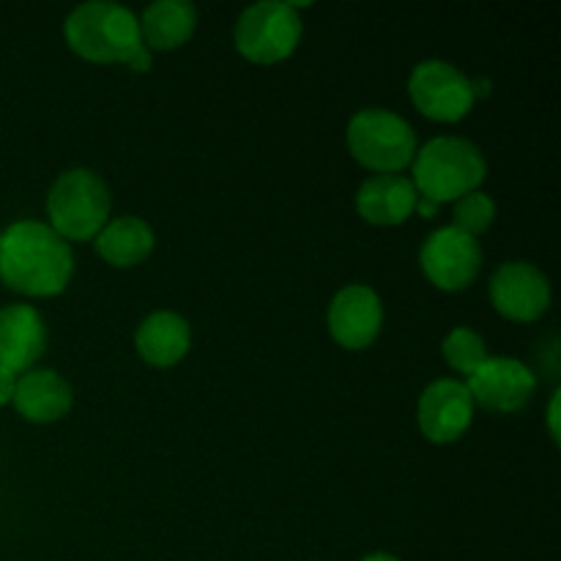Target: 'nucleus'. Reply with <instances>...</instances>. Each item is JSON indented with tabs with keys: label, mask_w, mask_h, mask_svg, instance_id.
<instances>
[{
	"label": "nucleus",
	"mask_w": 561,
	"mask_h": 561,
	"mask_svg": "<svg viewBox=\"0 0 561 561\" xmlns=\"http://www.w3.org/2000/svg\"><path fill=\"white\" fill-rule=\"evenodd\" d=\"M75 272L69 241L60 239L49 225L36 219L11 222L0 233V279L25 296L64 294Z\"/></svg>",
	"instance_id": "f257e3e1"
},
{
	"label": "nucleus",
	"mask_w": 561,
	"mask_h": 561,
	"mask_svg": "<svg viewBox=\"0 0 561 561\" xmlns=\"http://www.w3.org/2000/svg\"><path fill=\"white\" fill-rule=\"evenodd\" d=\"M66 42L91 64H124L131 71L151 69V49L140 36V22L113 0H91L66 16Z\"/></svg>",
	"instance_id": "f03ea898"
},
{
	"label": "nucleus",
	"mask_w": 561,
	"mask_h": 561,
	"mask_svg": "<svg viewBox=\"0 0 561 561\" xmlns=\"http://www.w3.org/2000/svg\"><path fill=\"white\" fill-rule=\"evenodd\" d=\"M485 173L488 164L482 151L463 137H433L411 162V181L420 197L436 201L438 206L480 190Z\"/></svg>",
	"instance_id": "7ed1b4c3"
},
{
	"label": "nucleus",
	"mask_w": 561,
	"mask_h": 561,
	"mask_svg": "<svg viewBox=\"0 0 561 561\" xmlns=\"http://www.w3.org/2000/svg\"><path fill=\"white\" fill-rule=\"evenodd\" d=\"M110 190L93 170L75 168L58 175L47 195L49 228L64 241L96 239L110 222Z\"/></svg>",
	"instance_id": "20e7f679"
},
{
	"label": "nucleus",
	"mask_w": 561,
	"mask_h": 561,
	"mask_svg": "<svg viewBox=\"0 0 561 561\" xmlns=\"http://www.w3.org/2000/svg\"><path fill=\"white\" fill-rule=\"evenodd\" d=\"M348 148L362 168L400 173L416 157V135L403 115L383 107H365L351 118Z\"/></svg>",
	"instance_id": "39448f33"
},
{
	"label": "nucleus",
	"mask_w": 561,
	"mask_h": 561,
	"mask_svg": "<svg viewBox=\"0 0 561 561\" xmlns=\"http://www.w3.org/2000/svg\"><path fill=\"white\" fill-rule=\"evenodd\" d=\"M236 49L257 66L290 58L301 42V16L285 0H261L241 11L233 31Z\"/></svg>",
	"instance_id": "423d86ee"
},
{
	"label": "nucleus",
	"mask_w": 561,
	"mask_h": 561,
	"mask_svg": "<svg viewBox=\"0 0 561 561\" xmlns=\"http://www.w3.org/2000/svg\"><path fill=\"white\" fill-rule=\"evenodd\" d=\"M409 93L422 115L442 124H455L474 107L471 77H466L447 60L433 58L414 66L409 77Z\"/></svg>",
	"instance_id": "0eeeda50"
},
{
	"label": "nucleus",
	"mask_w": 561,
	"mask_h": 561,
	"mask_svg": "<svg viewBox=\"0 0 561 561\" xmlns=\"http://www.w3.org/2000/svg\"><path fill=\"white\" fill-rule=\"evenodd\" d=\"M420 266L436 288L455 294L474 283L482 266V250L474 236L449 225L427 236L420 250Z\"/></svg>",
	"instance_id": "6e6552de"
},
{
	"label": "nucleus",
	"mask_w": 561,
	"mask_h": 561,
	"mask_svg": "<svg viewBox=\"0 0 561 561\" xmlns=\"http://www.w3.org/2000/svg\"><path fill=\"white\" fill-rule=\"evenodd\" d=\"M471 400L482 409L499 411V414H515L526 409L537 389V378L524 362L510 356H488L466 381Z\"/></svg>",
	"instance_id": "1a4fd4ad"
},
{
	"label": "nucleus",
	"mask_w": 561,
	"mask_h": 561,
	"mask_svg": "<svg viewBox=\"0 0 561 561\" xmlns=\"http://www.w3.org/2000/svg\"><path fill=\"white\" fill-rule=\"evenodd\" d=\"M491 301L507 321L531 323L551 307V283L526 261H507L491 279Z\"/></svg>",
	"instance_id": "9d476101"
},
{
	"label": "nucleus",
	"mask_w": 561,
	"mask_h": 561,
	"mask_svg": "<svg viewBox=\"0 0 561 561\" xmlns=\"http://www.w3.org/2000/svg\"><path fill=\"white\" fill-rule=\"evenodd\" d=\"M474 422V400L463 381L438 378L420 398V431L433 444H455Z\"/></svg>",
	"instance_id": "9b49d317"
},
{
	"label": "nucleus",
	"mask_w": 561,
	"mask_h": 561,
	"mask_svg": "<svg viewBox=\"0 0 561 561\" xmlns=\"http://www.w3.org/2000/svg\"><path fill=\"white\" fill-rule=\"evenodd\" d=\"M383 307L370 285H348L329 305V332L343 348L362 351L376 343Z\"/></svg>",
	"instance_id": "f8f14e48"
},
{
	"label": "nucleus",
	"mask_w": 561,
	"mask_h": 561,
	"mask_svg": "<svg viewBox=\"0 0 561 561\" xmlns=\"http://www.w3.org/2000/svg\"><path fill=\"white\" fill-rule=\"evenodd\" d=\"M47 348V327L31 305H5L0 310V365L27 373Z\"/></svg>",
	"instance_id": "ddd939ff"
},
{
	"label": "nucleus",
	"mask_w": 561,
	"mask_h": 561,
	"mask_svg": "<svg viewBox=\"0 0 561 561\" xmlns=\"http://www.w3.org/2000/svg\"><path fill=\"white\" fill-rule=\"evenodd\" d=\"M420 192L400 173H378L356 192V211L370 225H400L414 214Z\"/></svg>",
	"instance_id": "4468645a"
},
{
	"label": "nucleus",
	"mask_w": 561,
	"mask_h": 561,
	"mask_svg": "<svg viewBox=\"0 0 561 561\" xmlns=\"http://www.w3.org/2000/svg\"><path fill=\"white\" fill-rule=\"evenodd\" d=\"M11 400L27 422L47 425L69 414L75 394H71L69 381L55 370H27L25 376L16 378Z\"/></svg>",
	"instance_id": "2eb2a0df"
},
{
	"label": "nucleus",
	"mask_w": 561,
	"mask_h": 561,
	"mask_svg": "<svg viewBox=\"0 0 561 561\" xmlns=\"http://www.w3.org/2000/svg\"><path fill=\"white\" fill-rule=\"evenodd\" d=\"M135 345L140 359H146L148 365L173 367L190 354L192 329L179 312H151V316L140 323V329H137Z\"/></svg>",
	"instance_id": "dca6fc26"
},
{
	"label": "nucleus",
	"mask_w": 561,
	"mask_h": 561,
	"mask_svg": "<svg viewBox=\"0 0 561 561\" xmlns=\"http://www.w3.org/2000/svg\"><path fill=\"white\" fill-rule=\"evenodd\" d=\"M137 22L148 49H175L190 42L195 33L197 9L186 0H157L146 5Z\"/></svg>",
	"instance_id": "f3484780"
},
{
	"label": "nucleus",
	"mask_w": 561,
	"mask_h": 561,
	"mask_svg": "<svg viewBox=\"0 0 561 561\" xmlns=\"http://www.w3.org/2000/svg\"><path fill=\"white\" fill-rule=\"evenodd\" d=\"M96 252L115 268H131L153 252V230L140 217L110 219L96 236Z\"/></svg>",
	"instance_id": "a211bd4d"
},
{
	"label": "nucleus",
	"mask_w": 561,
	"mask_h": 561,
	"mask_svg": "<svg viewBox=\"0 0 561 561\" xmlns=\"http://www.w3.org/2000/svg\"><path fill=\"white\" fill-rule=\"evenodd\" d=\"M444 359H447L449 367H455L458 373H463L466 378L488 359V345L474 329L458 327L444 337Z\"/></svg>",
	"instance_id": "6ab92c4d"
},
{
	"label": "nucleus",
	"mask_w": 561,
	"mask_h": 561,
	"mask_svg": "<svg viewBox=\"0 0 561 561\" xmlns=\"http://www.w3.org/2000/svg\"><path fill=\"white\" fill-rule=\"evenodd\" d=\"M493 219H496V203H493V197L485 195V192L474 190L469 192V195L460 197V201H455L453 228L463 230V233L474 236V239L491 228Z\"/></svg>",
	"instance_id": "aec40b11"
},
{
	"label": "nucleus",
	"mask_w": 561,
	"mask_h": 561,
	"mask_svg": "<svg viewBox=\"0 0 561 561\" xmlns=\"http://www.w3.org/2000/svg\"><path fill=\"white\" fill-rule=\"evenodd\" d=\"M14 387H16V376L0 365V405L11 403V398H14Z\"/></svg>",
	"instance_id": "412c9836"
},
{
	"label": "nucleus",
	"mask_w": 561,
	"mask_h": 561,
	"mask_svg": "<svg viewBox=\"0 0 561 561\" xmlns=\"http://www.w3.org/2000/svg\"><path fill=\"white\" fill-rule=\"evenodd\" d=\"M559 400L561 392H553L551 405H548V431H551L553 444H559Z\"/></svg>",
	"instance_id": "4be33fe9"
},
{
	"label": "nucleus",
	"mask_w": 561,
	"mask_h": 561,
	"mask_svg": "<svg viewBox=\"0 0 561 561\" xmlns=\"http://www.w3.org/2000/svg\"><path fill=\"white\" fill-rule=\"evenodd\" d=\"M491 80L488 77H471V93H474V102L477 99H485L491 96Z\"/></svg>",
	"instance_id": "5701e85b"
},
{
	"label": "nucleus",
	"mask_w": 561,
	"mask_h": 561,
	"mask_svg": "<svg viewBox=\"0 0 561 561\" xmlns=\"http://www.w3.org/2000/svg\"><path fill=\"white\" fill-rule=\"evenodd\" d=\"M438 208H442V206H438L436 201H427V197H420V201H416L414 211L422 214V217H433V214H436Z\"/></svg>",
	"instance_id": "b1692460"
},
{
	"label": "nucleus",
	"mask_w": 561,
	"mask_h": 561,
	"mask_svg": "<svg viewBox=\"0 0 561 561\" xmlns=\"http://www.w3.org/2000/svg\"><path fill=\"white\" fill-rule=\"evenodd\" d=\"M362 561H400V559H398V557H392V553L378 551V553H370V557H365Z\"/></svg>",
	"instance_id": "393cba45"
}]
</instances>
